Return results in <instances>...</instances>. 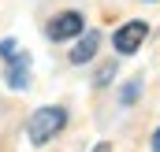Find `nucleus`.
<instances>
[{"label": "nucleus", "instance_id": "obj_1", "mask_svg": "<svg viewBox=\"0 0 160 152\" xmlns=\"http://www.w3.org/2000/svg\"><path fill=\"white\" fill-rule=\"evenodd\" d=\"M63 126H67V108L48 104V108H38V112L30 115V122H26V137H30L34 145H45V141H52Z\"/></svg>", "mask_w": 160, "mask_h": 152}, {"label": "nucleus", "instance_id": "obj_2", "mask_svg": "<svg viewBox=\"0 0 160 152\" xmlns=\"http://www.w3.org/2000/svg\"><path fill=\"white\" fill-rule=\"evenodd\" d=\"M149 37V22H142V19H130V22H123L119 30L112 34V48L119 52V56H134L142 45Z\"/></svg>", "mask_w": 160, "mask_h": 152}, {"label": "nucleus", "instance_id": "obj_3", "mask_svg": "<svg viewBox=\"0 0 160 152\" xmlns=\"http://www.w3.org/2000/svg\"><path fill=\"white\" fill-rule=\"evenodd\" d=\"M82 30H86V19L78 11H60V15H52L45 22V37L48 41H75Z\"/></svg>", "mask_w": 160, "mask_h": 152}, {"label": "nucleus", "instance_id": "obj_4", "mask_svg": "<svg viewBox=\"0 0 160 152\" xmlns=\"http://www.w3.org/2000/svg\"><path fill=\"white\" fill-rule=\"evenodd\" d=\"M97 48H101V34L97 30H82L75 48H71V63H89L97 56Z\"/></svg>", "mask_w": 160, "mask_h": 152}, {"label": "nucleus", "instance_id": "obj_5", "mask_svg": "<svg viewBox=\"0 0 160 152\" xmlns=\"http://www.w3.org/2000/svg\"><path fill=\"white\" fill-rule=\"evenodd\" d=\"M8 85H11V89H30V56H26V52H19V56L11 59V67H8Z\"/></svg>", "mask_w": 160, "mask_h": 152}, {"label": "nucleus", "instance_id": "obj_6", "mask_svg": "<svg viewBox=\"0 0 160 152\" xmlns=\"http://www.w3.org/2000/svg\"><path fill=\"white\" fill-rule=\"evenodd\" d=\"M138 93H142V85H138V82H130V85H123L119 100H123V104H134V100H138Z\"/></svg>", "mask_w": 160, "mask_h": 152}, {"label": "nucleus", "instance_id": "obj_7", "mask_svg": "<svg viewBox=\"0 0 160 152\" xmlns=\"http://www.w3.org/2000/svg\"><path fill=\"white\" fill-rule=\"evenodd\" d=\"M0 56H4L8 63H11V59L19 56V45H15V41H11V37H4V41H0Z\"/></svg>", "mask_w": 160, "mask_h": 152}, {"label": "nucleus", "instance_id": "obj_8", "mask_svg": "<svg viewBox=\"0 0 160 152\" xmlns=\"http://www.w3.org/2000/svg\"><path fill=\"white\" fill-rule=\"evenodd\" d=\"M116 74V67H112V63H108V67H101V71H97V85H108V78Z\"/></svg>", "mask_w": 160, "mask_h": 152}, {"label": "nucleus", "instance_id": "obj_9", "mask_svg": "<svg viewBox=\"0 0 160 152\" xmlns=\"http://www.w3.org/2000/svg\"><path fill=\"white\" fill-rule=\"evenodd\" d=\"M153 152H160V130L153 134Z\"/></svg>", "mask_w": 160, "mask_h": 152}, {"label": "nucleus", "instance_id": "obj_10", "mask_svg": "<svg viewBox=\"0 0 160 152\" xmlns=\"http://www.w3.org/2000/svg\"><path fill=\"white\" fill-rule=\"evenodd\" d=\"M93 152H108V145H97V149H93Z\"/></svg>", "mask_w": 160, "mask_h": 152}]
</instances>
